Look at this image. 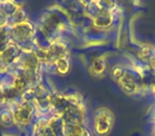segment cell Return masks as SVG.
<instances>
[{"label": "cell", "instance_id": "6da1fadb", "mask_svg": "<svg viewBox=\"0 0 155 136\" xmlns=\"http://www.w3.org/2000/svg\"><path fill=\"white\" fill-rule=\"evenodd\" d=\"M34 33V27L30 22H22L17 24L13 28V34L19 41H27L29 39Z\"/></svg>", "mask_w": 155, "mask_h": 136}, {"label": "cell", "instance_id": "7a4b0ae2", "mask_svg": "<svg viewBox=\"0 0 155 136\" xmlns=\"http://www.w3.org/2000/svg\"><path fill=\"white\" fill-rule=\"evenodd\" d=\"M110 123H112V118H110L108 113L102 112L100 114H98L95 123V128L97 133L99 135H105V134H107L110 130Z\"/></svg>", "mask_w": 155, "mask_h": 136}, {"label": "cell", "instance_id": "3957f363", "mask_svg": "<svg viewBox=\"0 0 155 136\" xmlns=\"http://www.w3.org/2000/svg\"><path fill=\"white\" fill-rule=\"evenodd\" d=\"M33 113V108L32 105H30L29 103H25L22 105H20L19 108L16 110V112L14 113V119L17 122L21 123V124H27L28 121L31 119Z\"/></svg>", "mask_w": 155, "mask_h": 136}, {"label": "cell", "instance_id": "277c9868", "mask_svg": "<svg viewBox=\"0 0 155 136\" xmlns=\"http://www.w3.org/2000/svg\"><path fill=\"white\" fill-rule=\"evenodd\" d=\"M94 24L97 27H108L112 24V14L107 11V10L102 9L97 15L95 16V19H94Z\"/></svg>", "mask_w": 155, "mask_h": 136}, {"label": "cell", "instance_id": "5b68a950", "mask_svg": "<svg viewBox=\"0 0 155 136\" xmlns=\"http://www.w3.org/2000/svg\"><path fill=\"white\" fill-rule=\"evenodd\" d=\"M119 83H120L122 89L127 94H132L134 91H136L137 89V85H136V82L134 80V78L132 76H127V74H124V76L119 80Z\"/></svg>", "mask_w": 155, "mask_h": 136}, {"label": "cell", "instance_id": "8992f818", "mask_svg": "<svg viewBox=\"0 0 155 136\" xmlns=\"http://www.w3.org/2000/svg\"><path fill=\"white\" fill-rule=\"evenodd\" d=\"M54 63H55L56 68H58V70L61 72V74H66V72L68 71L69 64H68V61H67L65 58H58V60H56Z\"/></svg>", "mask_w": 155, "mask_h": 136}, {"label": "cell", "instance_id": "52a82bcc", "mask_svg": "<svg viewBox=\"0 0 155 136\" xmlns=\"http://www.w3.org/2000/svg\"><path fill=\"white\" fill-rule=\"evenodd\" d=\"M27 84H28V80H27L24 76H19V77H17V78H15V80H14L13 87L17 91H22L24 88H26Z\"/></svg>", "mask_w": 155, "mask_h": 136}, {"label": "cell", "instance_id": "ba28073f", "mask_svg": "<svg viewBox=\"0 0 155 136\" xmlns=\"http://www.w3.org/2000/svg\"><path fill=\"white\" fill-rule=\"evenodd\" d=\"M105 67H106V64H105V61L103 58H96L93 63V68L95 70V72L97 74H101L105 70Z\"/></svg>", "mask_w": 155, "mask_h": 136}, {"label": "cell", "instance_id": "9c48e42d", "mask_svg": "<svg viewBox=\"0 0 155 136\" xmlns=\"http://www.w3.org/2000/svg\"><path fill=\"white\" fill-rule=\"evenodd\" d=\"M13 16H14V19L20 24V22H22L24 18L26 17V13H25V11L22 9H17V11L13 14Z\"/></svg>", "mask_w": 155, "mask_h": 136}, {"label": "cell", "instance_id": "30bf717a", "mask_svg": "<svg viewBox=\"0 0 155 136\" xmlns=\"http://www.w3.org/2000/svg\"><path fill=\"white\" fill-rule=\"evenodd\" d=\"M112 76L114 79H116V80L119 81L123 76H124V71H123V69L121 68V67H116V68H114V70H113Z\"/></svg>", "mask_w": 155, "mask_h": 136}, {"label": "cell", "instance_id": "8fae6325", "mask_svg": "<svg viewBox=\"0 0 155 136\" xmlns=\"http://www.w3.org/2000/svg\"><path fill=\"white\" fill-rule=\"evenodd\" d=\"M0 120L2 121V123H10L12 121V116H11V114H10L9 112H5V113H2V114L0 115Z\"/></svg>", "mask_w": 155, "mask_h": 136}, {"label": "cell", "instance_id": "7c38bea8", "mask_svg": "<svg viewBox=\"0 0 155 136\" xmlns=\"http://www.w3.org/2000/svg\"><path fill=\"white\" fill-rule=\"evenodd\" d=\"M7 22V15L0 10V27H3Z\"/></svg>", "mask_w": 155, "mask_h": 136}, {"label": "cell", "instance_id": "4fadbf2b", "mask_svg": "<svg viewBox=\"0 0 155 136\" xmlns=\"http://www.w3.org/2000/svg\"><path fill=\"white\" fill-rule=\"evenodd\" d=\"M2 98H3V91H1V88H0V100L2 99Z\"/></svg>", "mask_w": 155, "mask_h": 136}, {"label": "cell", "instance_id": "5bb4252c", "mask_svg": "<svg viewBox=\"0 0 155 136\" xmlns=\"http://www.w3.org/2000/svg\"><path fill=\"white\" fill-rule=\"evenodd\" d=\"M152 67L155 69V58H153V61H152Z\"/></svg>", "mask_w": 155, "mask_h": 136}]
</instances>
